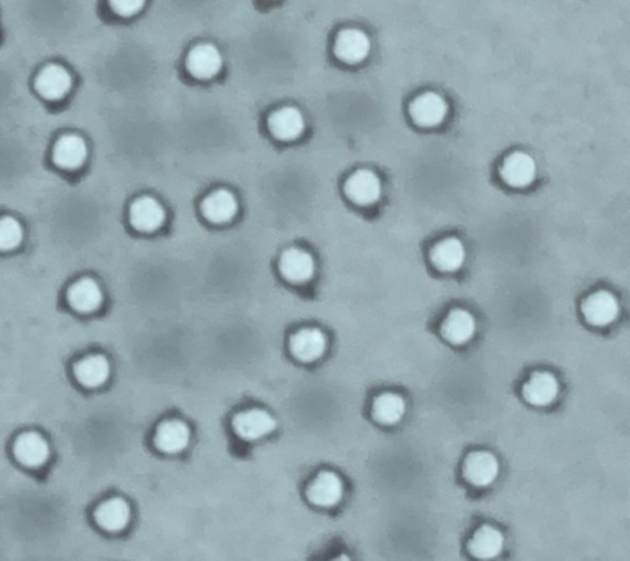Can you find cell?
Instances as JSON below:
<instances>
[{"label": "cell", "instance_id": "obj_19", "mask_svg": "<svg viewBox=\"0 0 630 561\" xmlns=\"http://www.w3.org/2000/svg\"><path fill=\"white\" fill-rule=\"evenodd\" d=\"M191 442V429L183 421H166L158 427L155 445L163 453L184 452Z\"/></svg>", "mask_w": 630, "mask_h": 561}, {"label": "cell", "instance_id": "obj_1", "mask_svg": "<svg viewBox=\"0 0 630 561\" xmlns=\"http://www.w3.org/2000/svg\"><path fill=\"white\" fill-rule=\"evenodd\" d=\"M346 197L358 206H373L383 194L381 179L371 169H358L345 184Z\"/></svg>", "mask_w": 630, "mask_h": 561}, {"label": "cell", "instance_id": "obj_12", "mask_svg": "<svg viewBox=\"0 0 630 561\" xmlns=\"http://www.w3.org/2000/svg\"><path fill=\"white\" fill-rule=\"evenodd\" d=\"M524 397L527 399V403L545 407L555 403V399L558 397L560 393V383L555 378V374L549 371H537L532 374L529 381L524 384Z\"/></svg>", "mask_w": 630, "mask_h": 561}, {"label": "cell", "instance_id": "obj_20", "mask_svg": "<svg viewBox=\"0 0 630 561\" xmlns=\"http://www.w3.org/2000/svg\"><path fill=\"white\" fill-rule=\"evenodd\" d=\"M371 43L362 30L348 29L338 33L335 41V53L346 63H358L368 56Z\"/></svg>", "mask_w": 630, "mask_h": 561}, {"label": "cell", "instance_id": "obj_24", "mask_svg": "<svg viewBox=\"0 0 630 561\" xmlns=\"http://www.w3.org/2000/svg\"><path fill=\"white\" fill-rule=\"evenodd\" d=\"M442 334L455 344H468L476 334V319L464 309H455L443 322Z\"/></svg>", "mask_w": 630, "mask_h": 561}, {"label": "cell", "instance_id": "obj_18", "mask_svg": "<svg viewBox=\"0 0 630 561\" xmlns=\"http://www.w3.org/2000/svg\"><path fill=\"white\" fill-rule=\"evenodd\" d=\"M53 159L63 169H78L88 159V145L79 135H64L59 138L53 149Z\"/></svg>", "mask_w": 630, "mask_h": 561}, {"label": "cell", "instance_id": "obj_10", "mask_svg": "<svg viewBox=\"0 0 630 561\" xmlns=\"http://www.w3.org/2000/svg\"><path fill=\"white\" fill-rule=\"evenodd\" d=\"M279 271L287 281H291L294 285H302L314 276V258L301 248H289L281 256Z\"/></svg>", "mask_w": 630, "mask_h": 561}, {"label": "cell", "instance_id": "obj_7", "mask_svg": "<svg viewBox=\"0 0 630 561\" xmlns=\"http://www.w3.org/2000/svg\"><path fill=\"white\" fill-rule=\"evenodd\" d=\"M166 210L155 197H140L130 207V222L140 232L151 234L165 224Z\"/></svg>", "mask_w": 630, "mask_h": 561}, {"label": "cell", "instance_id": "obj_8", "mask_svg": "<svg viewBox=\"0 0 630 561\" xmlns=\"http://www.w3.org/2000/svg\"><path fill=\"white\" fill-rule=\"evenodd\" d=\"M501 177L506 184L512 187L531 186L537 177L535 159L522 151L512 153L502 163Z\"/></svg>", "mask_w": 630, "mask_h": 561}, {"label": "cell", "instance_id": "obj_9", "mask_svg": "<svg viewBox=\"0 0 630 561\" xmlns=\"http://www.w3.org/2000/svg\"><path fill=\"white\" fill-rule=\"evenodd\" d=\"M447 114H448L447 100L435 92H425L411 104V117L417 125H422V127L440 125L447 117Z\"/></svg>", "mask_w": 630, "mask_h": 561}, {"label": "cell", "instance_id": "obj_14", "mask_svg": "<svg viewBox=\"0 0 630 561\" xmlns=\"http://www.w3.org/2000/svg\"><path fill=\"white\" fill-rule=\"evenodd\" d=\"M94 519L102 531H125L132 519L130 504L122 497H110L98 506L94 512Z\"/></svg>", "mask_w": 630, "mask_h": 561}, {"label": "cell", "instance_id": "obj_25", "mask_svg": "<svg viewBox=\"0 0 630 561\" xmlns=\"http://www.w3.org/2000/svg\"><path fill=\"white\" fill-rule=\"evenodd\" d=\"M79 383L86 387H98L110 376V363L104 354H90L74 366Z\"/></svg>", "mask_w": 630, "mask_h": 561}, {"label": "cell", "instance_id": "obj_4", "mask_svg": "<svg viewBox=\"0 0 630 561\" xmlns=\"http://www.w3.org/2000/svg\"><path fill=\"white\" fill-rule=\"evenodd\" d=\"M49 443L37 432L21 433L13 443V455L17 462L27 468H39L49 460Z\"/></svg>", "mask_w": 630, "mask_h": 561}, {"label": "cell", "instance_id": "obj_6", "mask_svg": "<svg viewBox=\"0 0 630 561\" xmlns=\"http://www.w3.org/2000/svg\"><path fill=\"white\" fill-rule=\"evenodd\" d=\"M222 64H224V59L220 51L210 43L197 45L187 55V71L197 79L214 78L220 72Z\"/></svg>", "mask_w": 630, "mask_h": 561}, {"label": "cell", "instance_id": "obj_21", "mask_svg": "<svg viewBox=\"0 0 630 561\" xmlns=\"http://www.w3.org/2000/svg\"><path fill=\"white\" fill-rule=\"evenodd\" d=\"M430 258H432L433 265L437 266L440 271L453 273V271H458L464 263L466 248L463 245L460 238L450 236V238H445L433 246Z\"/></svg>", "mask_w": 630, "mask_h": 561}, {"label": "cell", "instance_id": "obj_23", "mask_svg": "<svg viewBox=\"0 0 630 561\" xmlns=\"http://www.w3.org/2000/svg\"><path fill=\"white\" fill-rule=\"evenodd\" d=\"M504 550V535L499 529L492 525H482L481 529L474 531L470 541V551L478 560H494Z\"/></svg>", "mask_w": 630, "mask_h": 561}, {"label": "cell", "instance_id": "obj_22", "mask_svg": "<svg viewBox=\"0 0 630 561\" xmlns=\"http://www.w3.org/2000/svg\"><path fill=\"white\" fill-rule=\"evenodd\" d=\"M202 212H204L207 220H210L214 224H226V222L234 220V217L238 212L236 197L226 189L214 191L210 196L204 199Z\"/></svg>", "mask_w": 630, "mask_h": 561}, {"label": "cell", "instance_id": "obj_15", "mask_svg": "<svg viewBox=\"0 0 630 561\" xmlns=\"http://www.w3.org/2000/svg\"><path fill=\"white\" fill-rule=\"evenodd\" d=\"M289 346L297 360L311 363L324 356L327 350V336L319 328H302L293 335Z\"/></svg>", "mask_w": 630, "mask_h": 561}, {"label": "cell", "instance_id": "obj_29", "mask_svg": "<svg viewBox=\"0 0 630 561\" xmlns=\"http://www.w3.org/2000/svg\"><path fill=\"white\" fill-rule=\"evenodd\" d=\"M330 561H352V558H350L348 555H340V557H336V558H334V560Z\"/></svg>", "mask_w": 630, "mask_h": 561}, {"label": "cell", "instance_id": "obj_13", "mask_svg": "<svg viewBox=\"0 0 630 561\" xmlns=\"http://www.w3.org/2000/svg\"><path fill=\"white\" fill-rule=\"evenodd\" d=\"M499 474V462L490 452H474L464 462V478L468 481L486 488L496 481Z\"/></svg>", "mask_w": 630, "mask_h": 561}, {"label": "cell", "instance_id": "obj_28", "mask_svg": "<svg viewBox=\"0 0 630 561\" xmlns=\"http://www.w3.org/2000/svg\"><path fill=\"white\" fill-rule=\"evenodd\" d=\"M147 0H108L112 10L122 17H132L143 9Z\"/></svg>", "mask_w": 630, "mask_h": 561}, {"label": "cell", "instance_id": "obj_26", "mask_svg": "<svg viewBox=\"0 0 630 561\" xmlns=\"http://www.w3.org/2000/svg\"><path fill=\"white\" fill-rule=\"evenodd\" d=\"M405 413V401L403 395L396 393H384L374 399V419L384 425H394L403 421Z\"/></svg>", "mask_w": 630, "mask_h": 561}, {"label": "cell", "instance_id": "obj_16", "mask_svg": "<svg viewBox=\"0 0 630 561\" xmlns=\"http://www.w3.org/2000/svg\"><path fill=\"white\" fill-rule=\"evenodd\" d=\"M268 127L277 140L291 141L301 137L305 128L302 112L295 107H283L271 114Z\"/></svg>", "mask_w": 630, "mask_h": 561}, {"label": "cell", "instance_id": "obj_5", "mask_svg": "<svg viewBox=\"0 0 630 561\" xmlns=\"http://www.w3.org/2000/svg\"><path fill=\"white\" fill-rule=\"evenodd\" d=\"M307 497L319 507H334L344 497V481L334 472H322L307 489Z\"/></svg>", "mask_w": 630, "mask_h": 561}, {"label": "cell", "instance_id": "obj_17", "mask_svg": "<svg viewBox=\"0 0 630 561\" xmlns=\"http://www.w3.org/2000/svg\"><path fill=\"white\" fill-rule=\"evenodd\" d=\"M68 301L71 307L82 314H89L98 310L102 301H104V293L100 289L98 281L90 279V277H82L78 283L69 287Z\"/></svg>", "mask_w": 630, "mask_h": 561}, {"label": "cell", "instance_id": "obj_27", "mask_svg": "<svg viewBox=\"0 0 630 561\" xmlns=\"http://www.w3.org/2000/svg\"><path fill=\"white\" fill-rule=\"evenodd\" d=\"M23 228L17 218L2 217L0 218V251H9L21 243Z\"/></svg>", "mask_w": 630, "mask_h": 561}, {"label": "cell", "instance_id": "obj_11", "mask_svg": "<svg viewBox=\"0 0 630 561\" xmlns=\"http://www.w3.org/2000/svg\"><path fill=\"white\" fill-rule=\"evenodd\" d=\"M35 86H37L39 96H43L48 100H59L71 90L72 78H71L68 69L63 68L59 64H48L39 71Z\"/></svg>", "mask_w": 630, "mask_h": 561}, {"label": "cell", "instance_id": "obj_3", "mask_svg": "<svg viewBox=\"0 0 630 561\" xmlns=\"http://www.w3.org/2000/svg\"><path fill=\"white\" fill-rule=\"evenodd\" d=\"M581 310L591 325L606 327L619 317L620 305L617 297L610 294L609 291H598L586 297Z\"/></svg>", "mask_w": 630, "mask_h": 561}, {"label": "cell", "instance_id": "obj_2", "mask_svg": "<svg viewBox=\"0 0 630 561\" xmlns=\"http://www.w3.org/2000/svg\"><path fill=\"white\" fill-rule=\"evenodd\" d=\"M275 417L263 409H250L243 412L236 413L234 419V430L240 438L246 442H255L269 433L275 432Z\"/></svg>", "mask_w": 630, "mask_h": 561}]
</instances>
